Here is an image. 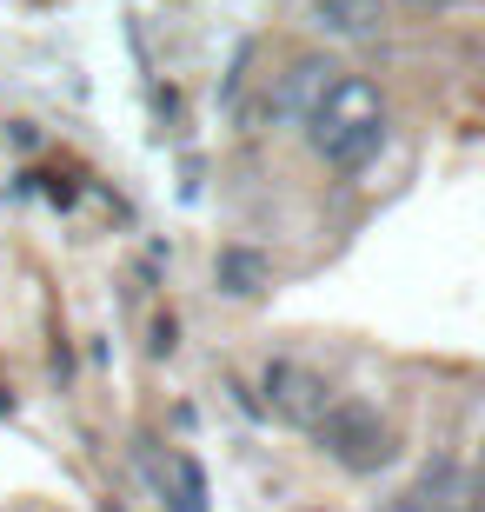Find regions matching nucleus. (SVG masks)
Returning a JSON list of instances; mask_svg holds the SVG:
<instances>
[{"instance_id": "f257e3e1", "label": "nucleus", "mask_w": 485, "mask_h": 512, "mask_svg": "<svg viewBox=\"0 0 485 512\" xmlns=\"http://www.w3.org/2000/svg\"><path fill=\"white\" fill-rule=\"evenodd\" d=\"M306 147L333 173L373 167L379 147H386V94H379V80L339 74L333 87H326V100L306 114Z\"/></svg>"}, {"instance_id": "6e6552de", "label": "nucleus", "mask_w": 485, "mask_h": 512, "mask_svg": "<svg viewBox=\"0 0 485 512\" xmlns=\"http://www.w3.org/2000/svg\"><path fill=\"white\" fill-rule=\"evenodd\" d=\"M406 14H446V7H459V0H399Z\"/></svg>"}, {"instance_id": "423d86ee", "label": "nucleus", "mask_w": 485, "mask_h": 512, "mask_svg": "<svg viewBox=\"0 0 485 512\" xmlns=\"http://www.w3.org/2000/svg\"><path fill=\"white\" fill-rule=\"evenodd\" d=\"M213 273H220V293H233V300H253V293L273 280V266H266L253 247H220Z\"/></svg>"}, {"instance_id": "f03ea898", "label": "nucleus", "mask_w": 485, "mask_h": 512, "mask_svg": "<svg viewBox=\"0 0 485 512\" xmlns=\"http://www.w3.org/2000/svg\"><path fill=\"white\" fill-rule=\"evenodd\" d=\"M319 439V453L333 459V466H346V473H379L392 459V426L386 413H379L373 399H353V393H339L333 406H326V419L313 426Z\"/></svg>"}, {"instance_id": "39448f33", "label": "nucleus", "mask_w": 485, "mask_h": 512, "mask_svg": "<svg viewBox=\"0 0 485 512\" xmlns=\"http://www.w3.org/2000/svg\"><path fill=\"white\" fill-rule=\"evenodd\" d=\"M306 20L319 40L353 47V40H373L386 27V0H306Z\"/></svg>"}, {"instance_id": "7ed1b4c3", "label": "nucleus", "mask_w": 485, "mask_h": 512, "mask_svg": "<svg viewBox=\"0 0 485 512\" xmlns=\"http://www.w3.org/2000/svg\"><path fill=\"white\" fill-rule=\"evenodd\" d=\"M260 393H266V413L286 419V426H299V433H313L319 419H326V406H333V380L319 373V366L306 360H266L260 366Z\"/></svg>"}, {"instance_id": "20e7f679", "label": "nucleus", "mask_w": 485, "mask_h": 512, "mask_svg": "<svg viewBox=\"0 0 485 512\" xmlns=\"http://www.w3.org/2000/svg\"><path fill=\"white\" fill-rule=\"evenodd\" d=\"M346 74V67H333V54H293L286 60V74L266 87V114L273 120H306L326 100V87Z\"/></svg>"}, {"instance_id": "0eeeda50", "label": "nucleus", "mask_w": 485, "mask_h": 512, "mask_svg": "<svg viewBox=\"0 0 485 512\" xmlns=\"http://www.w3.org/2000/svg\"><path fill=\"white\" fill-rule=\"evenodd\" d=\"M167 499H173V512H206V473L193 466L187 453L173 459V493Z\"/></svg>"}]
</instances>
